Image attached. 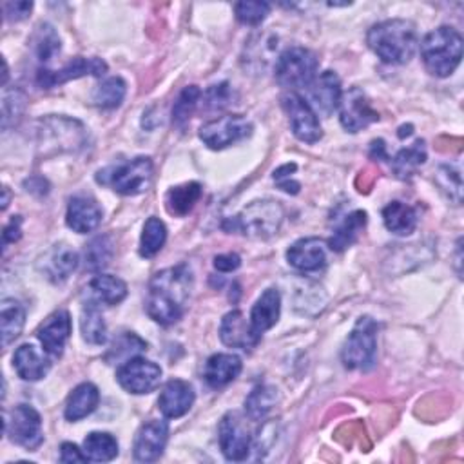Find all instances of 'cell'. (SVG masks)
<instances>
[{
	"instance_id": "obj_1",
	"label": "cell",
	"mask_w": 464,
	"mask_h": 464,
	"mask_svg": "<svg viewBox=\"0 0 464 464\" xmlns=\"http://www.w3.org/2000/svg\"><path fill=\"white\" fill-rule=\"evenodd\" d=\"M192 285V271L185 264L164 269L154 274L149 281L145 299L149 318L164 327L180 322L189 303Z\"/></svg>"
},
{
	"instance_id": "obj_2",
	"label": "cell",
	"mask_w": 464,
	"mask_h": 464,
	"mask_svg": "<svg viewBox=\"0 0 464 464\" xmlns=\"http://www.w3.org/2000/svg\"><path fill=\"white\" fill-rule=\"evenodd\" d=\"M367 42L383 62L403 66L414 59L419 45V35L414 22L390 19L372 26L367 35Z\"/></svg>"
},
{
	"instance_id": "obj_3",
	"label": "cell",
	"mask_w": 464,
	"mask_h": 464,
	"mask_svg": "<svg viewBox=\"0 0 464 464\" xmlns=\"http://www.w3.org/2000/svg\"><path fill=\"white\" fill-rule=\"evenodd\" d=\"M285 218V211L281 203L276 199H256L250 201L247 208L224 222V229L227 232H240L252 240H269L273 238Z\"/></svg>"
},
{
	"instance_id": "obj_4",
	"label": "cell",
	"mask_w": 464,
	"mask_h": 464,
	"mask_svg": "<svg viewBox=\"0 0 464 464\" xmlns=\"http://www.w3.org/2000/svg\"><path fill=\"white\" fill-rule=\"evenodd\" d=\"M421 59L430 75L446 78L460 64L462 37L450 26H441L430 31L421 40Z\"/></svg>"
},
{
	"instance_id": "obj_5",
	"label": "cell",
	"mask_w": 464,
	"mask_h": 464,
	"mask_svg": "<svg viewBox=\"0 0 464 464\" xmlns=\"http://www.w3.org/2000/svg\"><path fill=\"white\" fill-rule=\"evenodd\" d=\"M378 354V323L370 318H359L352 332L348 334L341 361L348 370H369L376 363Z\"/></svg>"
},
{
	"instance_id": "obj_6",
	"label": "cell",
	"mask_w": 464,
	"mask_h": 464,
	"mask_svg": "<svg viewBox=\"0 0 464 464\" xmlns=\"http://www.w3.org/2000/svg\"><path fill=\"white\" fill-rule=\"evenodd\" d=\"M320 61L314 51L306 47H289L280 55L274 69L276 82L287 89L308 87L318 77Z\"/></svg>"
},
{
	"instance_id": "obj_7",
	"label": "cell",
	"mask_w": 464,
	"mask_h": 464,
	"mask_svg": "<svg viewBox=\"0 0 464 464\" xmlns=\"http://www.w3.org/2000/svg\"><path fill=\"white\" fill-rule=\"evenodd\" d=\"M154 166L149 157H138L124 166L98 173L96 180L104 185H110L115 192L122 196H136L145 192L152 182Z\"/></svg>"
},
{
	"instance_id": "obj_8",
	"label": "cell",
	"mask_w": 464,
	"mask_h": 464,
	"mask_svg": "<svg viewBox=\"0 0 464 464\" xmlns=\"http://www.w3.org/2000/svg\"><path fill=\"white\" fill-rule=\"evenodd\" d=\"M4 432L15 444L26 448L28 452L38 450L44 443L42 418L29 404H19L10 411L4 423Z\"/></svg>"
},
{
	"instance_id": "obj_9",
	"label": "cell",
	"mask_w": 464,
	"mask_h": 464,
	"mask_svg": "<svg viewBox=\"0 0 464 464\" xmlns=\"http://www.w3.org/2000/svg\"><path fill=\"white\" fill-rule=\"evenodd\" d=\"M218 441L227 460H245L254 443V437L247 427V418H243L240 411H227L218 427Z\"/></svg>"
},
{
	"instance_id": "obj_10",
	"label": "cell",
	"mask_w": 464,
	"mask_h": 464,
	"mask_svg": "<svg viewBox=\"0 0 464 464\" xmlns=\"http://www.w3.org/2000/svg\"><path fill=\"white\" fill-rule=\"evenodd\" d=\"M118 385L134 395H143L157 390L162 381V369L145 357H131L117 370Z\"/></svg>"
},
{
	"instance_id": "obj_11",
	"label": "cell",
	"mask_w": 464,
	"mask_h": 464,
	"mask_svg": "<svg viewBox=\"0 0 464 464\" xmlns=\"http://www.w3.org/2000/svg\"><path fill=\"white\" fill-rule=\"evenodd\" d=\"M281 106L289 117L294 136L303 143H316L323 138V129L316 111L297 93H289L281 98Z\"/></svg>"
},
{
	"instance_id": "obj_12",
	"label": "cell",
	"mask_w": 464,
	"mask_h": 464,
	"mask_svg": "<svg viewBox=\"0 0 464 464\" xmlns=\"http://www.w3.org/2000/svg\"><path fill=\"white\" fill-rule=\"evenodd\" d=\"M252 124L241 115L218 117L199 127V138L209 149L222 151L250 136Z\"/></svg>"
},
{
	"instance_id": "obj_13",
	"label": "cell",
	"mask_w": 464,
	"mask_h": 464,
	"mask_svg": "<svg viewBox=\"0 0 464 464\" xmlns=\"http://www.w3.org/2000/svg\"><path fill=\"white\" fill-rule=\"evenodd\" d=\"M339 122L348 133H359L379 120V113L370 106L367 94L359 87H350L339 102Z\"/></svg>"
},
{
	"instance_id": "obj_14",
	"label": "cell",
	"mask_w": 464,
	"mask_h": 464,
	"mask_svg": "<svg viewBox=\"0 0 464 464\" xmlns=\"http://www.w3.org/2000/svg\"><path fill=\"white\" fill-rule=\"evenodd\" d=\"M108 71V64L102 61V59H84V57H77L73 61H69L64 68L53 71V69H38L37 75V84L42 89H51V87H57L62 85L69 80H77L82 77H102L106 75Z\"/></svg>"
},
{
	"instance_id": "obj_15",
	"label": "cell",
	"mask_w": 464,
	"mask_h": 464,
	"mask_svg": "<svg viewBox=\"0 0 464 464\" xmlns=\"http://www.w3.org/2000/svg\"><path fill=\"white\" fill-rule=\"evenodd\" d=\"M169 441V425L167 421L152 419L140 427L133 444V455L138 462H154L159 460Z\"/></svg>"
},
{
	"instance_id": "obj_16",
	"label": "cell",
	"mask_w": 464,
	"mask_h": 464,
	"mask_svg": "<svg viewBox=\"0 0 464 464\" xmlns=\"http://www.w3.org/2000/svg\"><path fill=\"white\" fill-rule=\"evenodd\" d=\"M327 243L320 238H303L287 250V262L299 273H320L327 265Z\"/></svg>"
},
{
	"instance_id": "obj_17",
	"label": "cell",
	"mask_w": 464,
	"mask_h": 464,
	"mask_svg": "<svg viewBox=\"0 0 464 464\" xmlns=\"http://www.w3.org/2000/svg\"><path fill=\"white\" fill-rule=\"evenodd\" d=\"M308 94H311V108L316 115L330 117L338 108L343 96L341 80L334 71H323L314 78V82L308 85Z\"/></svg>"
},
{
	"instance_id": "obj_18",
	"label": "cell",
	"mask_w": 464,
	"mask_h": 464,
	"mask_svg": "<svg viewBox=\"0 0 464 464\" xmlns=\"http://www.w3.org/2000/svg\"><path fill=\"white\" fill-rule=\"evenodd\" d=\"M71 330H73V325H71L69 313L57 311L40 325V329L37 330V336H38V341L42 343L44 352L57 359L64 354Z\"/></svg>"
},
{
	"instance_id": "obj_19",
	"label": "cell",
	"mask_w": 464,
	"mask_h": 464,
	"mask_svg": "<svg viewBox=\"0 0 464 464\" xmlns=\"http://www.w3.org/2000/svg\"><path fill=\"white\" fill-rule=\"evenodd\" d=\"M42 134L44 138H49L51 145H59L61 149L66 151H77L84 147L85 143V129L82 127L80 122L77 120H68V118H57L49 117L42 120Z\"/></svg>"
},
{
	"instance_id": "obj_20",
	"label": "cell",
	"mask_w": 464,
	"mask_h": 464,
	"mask_svg": "<svg viewBox=\"0 0 464 464\" xmlns=\"http://www.w3.org/2000/svg\"><path fill=\"white\" fill-rule=\"evenodd\" d=\"M220 339L224 345H227L231 348L250 350L260 343L262 336L252 329L250 320L247 322V318L243 316L241 311H232V313L225 314L222 320Z\"/></svg>"
},
{
	"instance_id": "obj_21",
	"label": "cell",
	"mask_w": 464,
	"mask_h": 464,
	"mask_svg": "<svg viewBox=\"0 0 464 464\" xmlns=\"http://www.w3.org/2000/svg\"><path fill=\"white\" fill-rule=\"evenodd\" d=\"M194 388L182 379H171L160 392L159 408L167 419L183 418L194 404Z\"/></svg>"
},
{
	"instance_id": "obj_22",
	"label": "cell",
	"mask_w": 464,
	"mask_h": 464,
	"mask_svg": "<svg viewBox=\"0 0 464 464\" xmlns=\"http://www.w3.org/2000/svg\"><path fill=\"white\" fill-rule=\"evenodd\" d=\"M102 213L100 205L91 196H75L69 199L68 213H66V224L71 231L78 234H87L94 231L102 224Z\"/></svg>"
},
{
	"instance_id": "obj_23",
	"label": "cell",
	"mask_w": 464,
	"mask_h": 464,
	"mask_svg": "<svg viewBox=\"0 0 464 464\" xmlns=\"http://www.w3.org/2000/svg\"><path fill=\"white\" fill-rule=\"evenodd\" d=\"M87 303L115 306L127 297V285L124 280L111 274H98L85 287Z\"/></svg>"
},
{
	"instance_id": "obj_24",
	"label": "cell",
	"mask_w": 464,
	"mask_h": 464,
	"mask_svg": "<svg viewBox=\"0 0 464 464\" xmlns=\"http://www.w3.org/2000/svg\"><path fill=\"white\" fill-rule=\"evenodd\" d=\"M241 359L232 354H215L208 359L203 378L211 388H224L241 374Z\"/></svg>"
},
{
	"instance_id": "obj_25",
	"label": "cell",
	"mask_w": 464,
	"mask_h": 464,
	"mask_svg": "<svg viewBox=\"0 0 464 464\" xmlns=\"http://www.w3.org/2000/svg\"><path fill=\"white\" fill-rule=\"evenodd\" d=\"M280 314H281V296L276 289H267L254 303L248 320L252 329L260 336H264L280 322Z\"/></svg>"
},
{
	"instance_id": "obj_26",
	"label": "cell",
	"mask_w": 464,
	"mask_h": 464,
	"mask_svg": "<svg viewBox=\"0 0 464 464\" xmlns=\"http://www.w3.org/2000/svg\"><path fill=\"white\" fill-rule=\"evenodd\" d=\"M13 369L24 381H40L47 376L51 363L33 345L24 343L13 354Z\"/></svg>"
},
{
	"instance_id": "obj_27",
	"label": "cell",
	"mask_w": 464,
	"mask_h": 464,
	"mask_svg": "<svg viewBox=\"0 0 464 464\" xmlns=\"http://www.w3.org/2000/svg\"><path fill=\"white\" fill-rule=\"evenodd\" d=\"M100 403V392L93 383L78 385L68 397L64 416L68 421L75 423L91 416Z\"/></svg>"
},
{
	"instance_id": "obj_28",
	"label": "cell",
	"mask_w": 464,
	"mask_h": 464,
	"mask_svg": "<svg viewBox=\"0 0 464 464\" xmlns=\"http://www.w3.org/2000/svg\"><path fill=\"white\" fill-rule=\"evenodd\" d=\"M365 227H367V213L352 211L346 216H343L341 222H338L332 238L329 240L327 245L336 252H343L359 238V234L363 232Z\"/></svg>"
},
{
	"instance_id": "obj_29",
	"label": "cell",
	"mask_w": 464,
	"mask_h": 464,
	"mask_svg": "<svg viewBox=\"0 0 464 464\" xmlns=\"http://www.w3.org/2000/svg\"><path fill=\"white\" fill-rule=\"evenodd\" d=\"M78 267V254L68 245H55L45 260V274L51 281H66Z\"/></svg>"
},
{
	"instance_id": "obj_30",
	"label": "cell",
	"mask_w": 464,
	"mask_h": 464,
	"mask_svg": "<svg viewBox=\"0 0 464 464\" xmlns=\"http://www.w3.org/2000/svg\"><path fill=\"white\" fill-rule=\"evenodd\" d=\"M383 222L385 227L397 234V236H408L416 231L418 227V211L403 201H392L383 209Z\"/></svg>"
},
{
	"instance_id": "obj_31",
	"label": "cell",
	"mask_w": 464,
	"mask_h": 464,
	"mask_svg": "<svg viewBox=\"0 0 464 464\" xmlns=\"http://www.w3.org/2000/svg\"><path fill=\"white\" fill-rule=\"evenodd\" d=\"M428 159L427 154V142L416 140L410 147L401 149L395 157L392 159V169L397 178L408 180L416 175V171L425 166Z\"/></svg>"
},
{
	"instance_id": "obj_32",
	"label": "cell",
	"mask_w": 464,
	"mask_h": 464,
	"mask_svg": "<svg viewBox=\"0 0 464 464\" xmlns=\"http://www.w3.org/2000/svg\"><path fill=\"white\" fill-rule=\"evenodd\" d=\"M0 325H3V346H10L24 330L26 308L17 299H3L0 303Z\"/></svg>"
},
{
	"instance_id": "obj_33",
	"label": "cell",
	"mask_w": 464,
	"mask_h": 464,
	"mask_svg": "<svg viewBox=\"0 0 464 464\" xmlns=\"http://www.w3.org/2000/svg\"><path fill=\"white\" fill-rule=\"evenodd\" d=\"M280 392L271 385L256 387L245 399V416L250 421H262L269 416V411L278 404Z\"/></svg>"
},
{
	"instance_id": "obj_34",
	"label": "cell",
	"mask_w": 464,
	"mask_h": 464,
	"mask_svg": "<svg viewBox=\"0 0 464 464\" xmlns=\"http://www.w3.org/2000/svg\"><path fill=\"white\" fill-rule=\"evenodd\" d=\"M201 192L203 189L198 182L176 185L166 194V208L173 216H187L201 198Z\"/></svg>"
},
{
	"instance_id": "obj_35",
	"label": "cell",
	"mask_w": 464,
	"mask_h": 464,
	"mask_svg": "<svg viewBox=\"0 0 464 464\" xmlns=\"http://www.w3.org/2000/svg\"><path fill=\"white\" fill-rule=\"evenodd\" d=\"M80 332L85 343L100 346L108 341V327L98 305L85 303L80 316Z\"/></svg>"
},
{
	"instance_id": "obj_36",
	"label": "cell",
	"mask_w": 464,
	"mask_h": 464,
	"mask_svg": "<svg viewBox=\"0 0 464 464\" xmlns=\"http://www.w3.org/2000/svg\"><path fill=\"white\" fill-rule=\"evenodd\" d=\"M84 453L91 462H110L118 455V441L108 432H91L84 439Z\"/></svg>"
},
{
	"instance_id": "obj_37",
	"label": "cell",
	"mask_w": 464,
	"mask_h": 464,
	"mask_svg": "<svg viewBox=\"0 0 464 464\" xmlns=\"http://www.w3.org/2000/svg\"><path fill=\"white\" fill-rule=\"evenodd\" d=\"M167 241V227L166 224L157 218L151 216L142 231V238H140V256L142 257H154L157 256L164 245Z\"/></svg>"
},
{
	"instance_id": "obj_38",
	"label": "cell",
	"mask_w": 464,
	"mask_h": 464,
	"mask_svg": "<svg viewBox=\"0 0 464 464\" xmlns=\"http://www.w3.org/2000/svg\"><path fill=\"white\" fill-rule=\"evenodd\" d=\"M126 93H127L126 80L122 77H111L96 87L93 94V102L102 110H117L124 102Z\"/></svg>"
},
{
	"instance_id": "obj_39",
	"label": "cell",
	"mask_w": 464,
	"mask_h": 464,
	"mask_svg": "<svg viewBox=\"0 0 464 464\" xmlns=\"http://www.w3.org/2000/svg\"><path fill=\"white\" fill-rule=\"evenodd\" d=\"M199 98H201V91L198 85H187L178 94L175 106H173V126L175 127H178L180 131L185 129V126L189 124L191 117L196 111Z\"/></svg>"
},
{
	"instance_id": "obj_40",
	"label": "cell",
	"mask_w": 464,
	"mask_h": 464,
	"mask_svg": "<svg viewBox=\"0 0 464 464\" xmlns=\"http://www.w3.org/2000/svg\"><path fill=\"white\" fill-rule=\"evenodd\" d=\"M33 42H35V53L42 62H49L57 53H61V47H62L61 37L57 35L53 26L40 24L33 37Z\"/></svg>"
},
{
	"instance_id": "obj_41",
	"label": "cell",
	"mask_w": 464,
	"mask_h": 464,
	"mask_svg": "<svg viewBox=\"0 0 464 464\" xmlns=\"http://www.w3.org/2000/svg\"><path fill=\"white\" fill-rule=\"evenodd\" d=\"M113 257V243L108 236H98L85 247V267L100 271L110 265Z\"/></svg>"
},
{
	"instance_id": "obj_42",
	"label": "cell",
	"mask_w": 464,
	"mask_h": 464,
	"mask_svg": "<svg viewBox=\"0 0 464 464\" xmlns=\"http://www.w3.org/2000/svg\"><path fill=\"white\" fill-rule=\"evenodd\" d=\"M145 348H147V343L143 339H140L133 332H126L113 343V346L108 352L106 359L110 361V363H117V361H122V363H126L127 359L136 357Z\"/></svg>"
},
{
	"instance_id": "obj_43",
	"label": "cell",
	"mask_w": 464,
	"mask_h": 464,
	"mask_svg": "<svg viewBox=\"0 0 464 464\" xmlns=\"http://www.w3.org/2000/svg\"><path fill=\"white\" fill-rule=\"evenodd\" d=\"M26 108V94L20 89L6 91L4 100H3V127L8 129L10 122L20 120V115L24 113Z\"/></svg>"
},
{
	"instance_id": "obj_44",
	"label": "cell",
	"mask_w": 464,
	"mask_h": 464,
	"mask_svg": "<svg viewBox=\"0 0 464 464\" xmlns=\"http://www.w3.org/2000/svg\"><path fill=\"white\" fill-rule=\"evenodd\" d=\"M234 12H236V19L241 24L257 26V24H262L267 19V15L271 13V4H267V3H238L234 6Z\"/></svg>"
},
{
	"instance_id": "obj_45",
	"label": "cell",
	"mask_w": 464,
	"mask_h": 464,
	"mask_svg": "<svg viewBox=\"0 0 464 464\" xmlns=\"http://www.w3.org/2000/svg\"><path fill=\"white\" fill-rule=\"evenodd\" d=\"M232 102V87L229 82L216 84L203 94V104L208 111H222Z\"/></svg>"
},
{
	"instance_id": "obj_46",
	"label": "cell",
	"mask_w": 464,
	"mask_h": 464,
	"mask_svg": "<svg viewBox=\"0 0 464 464\" xmlns=\"http://www.w3.org/2000/svg\"><path fill=\"white\" fill-rule=\"evenodd\" d=\"M437 182L443 187V191L459 205L460 203V192H462V182L460 173L450 166H443L437 171Z\"/></svg>"
},
{
	"instance_id": "obj_47",
	"label": "cell",
	"mask_w": 464,
	"mask_h": 464,
	"mask_svg": "<svg viewBox=\"0 0 464 464\" xmlns=\"http://www.w3.org/2000/svg\"><path fill=\"white\" fill-rule=\"evenodd\" d=\"M3 8L8 22H20L29 17L33 10V3H28V0H17V3H6Z\"/></svg>"
},
{
	"instance_id": "obj_48",
	"label": "cell",
	"mask_w": 464,
	"mask_h": 464,
	"mask_svg": "<svg viewBox=\"0 0 464 464\" xmlns=\"http://www.w3.org/2000/svg\"><path fill=\"white\" fill-rule=\"evenodd\" d=\"M240 265H241V257L236 252H227L215 257V269L220 273H232L240 269Z\"/></svg>"
},
{
	"instance_id": "obj_49",
	"label": "cell",
	"mask_w": 464,
	"mask_h": 464,
	"mask_svg": "<svg viewBox=\"0 0 464 464\" xmlns=\"http://www.w3.org/2000/svg\"><path fill=\"white\" fill-rule=\"evenodd\" d=\"M61 462H87V457L84 453V450H80L77 444L73 443H62L61 446Z\"/></svg>"
},
{
	"instance_id": "obj_50",
	"label": "cell",
	"mask_w": 464,
	"mask_h": 464,
	"mask_svg": "<svg viewBox=\"0 0 464 464\" xmlns=\"http://www.w3.org/2000/svg\"><path fill=\"white\" fill-rule=\"evenodd\" d=\"M20 225H22V216H13L12 222L4 227V232H3V245H4V248L10 243H15V241L20 240V236H22Z\"/></svg>"
},
{
	"instance_id": "obj_51",
	"label": "cell",
	"mask_w": 464,
	"mask_h": 464,
	"mask_svg": "<svg viewBox=\"0 0 464 464\" xmlns=\"http://www.w3.org/2000/svg\"><path fill=\"white\" fill-rule=\"evenodd\" d=\"M276 182H278V187L289 194H297L301 189V185L292 178H283V180H276Z\"/></svg>"
},
{
	"instance_id": "obj_52",
	"label": "cell",
	"mask_w": 464,
	"mask_h": 464,
	"mask_svg": "<svg viewBox=\"0 0 464 464\" xmlns=\"http://www.w3.org/2000/svg\"><path fill=\"white\" fill-rule=\"evenodd\" d=\"M370 157H372V159H378V160H381V159L387 160V159H388L383 140H374V142H372V145H370Z\"/></svg>"
},
{
	"instance_id": "obj_53",
	"label": "cell",
	"mask_w": 464,
	"mask_h": 464,
	"mask_svg": "<svg viewBox=\"0 0 464 464\" xmlns=\"http://www.w3.org/2000/svg\"><path fill=\"white\" fill-rule=\"evenodd\" d=\"M296 169H297V166L296 164H285V166H281L280 169H276L274 171V180H283V178H292V175L296 173Z\"/></svg>"
},
{
	"instance_id": "obj_54",
	"label": "cell",
	"mask_w": 464,
	"mask_h": 464,
	"mask_svg": "<svg viewBox=\"0 0 464 464\" xmlns=\"http://www.w3.org/2000/svg\"><path fill=\"white\" fill-rule=\"evenodd\" d=\"M411 133H414V126H403V127H399L397 136H399V138H404V136H410Z\"/></svg>"
},
{
	"instance_id": "obj_55",
	"label": "cell",
	"mask_w": 464,
	"mask_h": 464,
	"mask_svg": "<svg viewBox=\"0 0 464 464\" xmlns=\"http://www.w3.org/2000/svg\"><path fill=\"white\" fill-rule=\"evenodd\" d=\"M8 205H10V189L4 187V199H3V209L4 211L8 209Z\"/></svg>"
}]
</instances>
